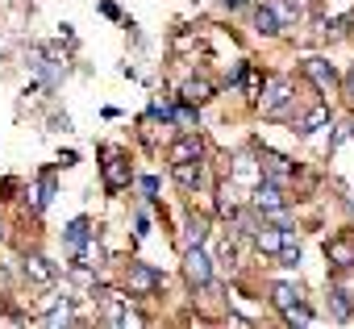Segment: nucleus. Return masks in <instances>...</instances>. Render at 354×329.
Listing matches in <instances>:
<instances>
[{
	"mask_svg": "<svg viewBox=\"0 0 354 329\" xmlns=\"http://www.w3.org/2000/svg\"><path fill=\"white\" fill-rule=\"evenodd\" d=\"M254 104L263 109V117H271V121H288V117H292V104H296V84L283 79V75H271V79L263 84V92H259Z\"/></svg>",
	"mask_w": 354,
	"mask_h": 329,
	"instance_id": "obj_1",
	"label": "nucleus"
},
{
	"mask_svg": "<svg viewBox=\"0 0 354 329\" xmlns=\"http://www.w3.org/2000/svg\"><path fill=\"white\" fill-rule=\"evenodd\" d=\"M100 184L109 196H121L129 184H133V167H129V154L117 150V146H100Z\"/></svg>",
	"mask_w": 354,
	"mask_h": 329,
	"instance_id": "obj_2",
	"label": "nucleus"
},
{
	"mask_svg": "<svg viewBox=\"0 0 354 329\" xmlns=\"http://www.w3.org/2000/svg\"><path fill=\"white\" fill-rule=\"evenodd\" d=\"M121 283H125V288H121L125 300H129V296H158V292H162V271L150 267V263H142V258H129Z\"/></svg>",
	"mask_w": 354,
	"mask_h": 329,
	"instance_id": "obj_3",
	"label": "nucleus"
},
{
	"mask_svg": "<svg viewBox=\"0 0 354 329\" xmlns=\"http://www.w3.org/2000/svg\"><path fill=\"white\" fill-rule=\"evenodd\" d=\"M259 180L263 184H275V188H288L296 180V162L288 154H279V150L259 146Z\"/></svg>",
	"mask_w": 354,
	"mask_h": 329,
	"instance_id": "obj_4",
	"label": "nucleus"
},
{
	"mask_svg": "<svg viewBox=\"0 0 354 329\" xmlns=\"http://www.w3.org/2000/svg\"><path fill=\"white\" fill-rule=\"evenodd\" d=\"M180 271H184L188 288H209V283H213V258H209L201 246H192V250L180 254Z\"/></svg>",
	"mask_w": 354,
	"mask_h": 329,
	"instance_id": "obj_5",
	"label": "nucleus"
},
{
	"mask_svg": "<svg viewBox=\"0 0 354 329\" xmlns=\"http://www.w3.org/2000/svg\"><path fill=\"white\" fill-rule=\"evenodd\" d=\"M250 209H254L259 221H267V217H275V213L288 209V192L275 188V184H263V180H259V188H254V196H250Z\"/></svg>",
	"mask_w": 354,
	"mask_h": 329,
	"instance_id": "obj_6",
	"label": "nucleus"
},
{
	"mask_svg": "<svg viewBox=\"0 0 354 329\" xmlns=\"http://www.w3.org/2000/svg\"><path fill=\"white\" fill-rule=\"evenodd\" d=\"M325 263L333 271H350L354 267V229H337L333 238H325Z\"/></svg>",
	"mask_w": 354,
	"mask_h": 329,
	"instance_id": "obj_7",
	"label": "nucleus"
},
{
	"mask_svg": "<svg viewBox=\"0 0 354 329\" xmlns=\"http://www.w3.org/2000/svg\"><path fill=\"white\" fill-rule=\"evenodd\" d=\"M167 158H171V167H175V162H205V138H201V129L196 133H180L167 146Z\"/></svg>",
	"mask_w": 354,
	"mask_h": 329,
	"instance_id": "obj_8",
	"label": "nucleus"
},
{
	"mask_svg": "<svg viewBox=\"0 0 354 329\" xmlns=\"http://www.w3.org/2000/svg\"><path fill=\"white\" fill-rule=\"evenodd\" d=\"M304 75L313 79V88H317L321 96H329V92L337 88V67H333L329 59H321V55H313V59H304Z\"/></svg>",
	"mask_w": 354,
	"mask_h": 329,
	"instance_id": "obj_9",
	"label": "nucleus"
},
{
	"mask_svg": "<svg viewBox=\"0 0 354 329\" xmlns=\"http://www.w3.org/2000/svg\"><path fill=\"white\" fill-rule=\"evenodd\" d=\"M21 275H26L30 283H38V288H50V283L59 279V267H55L46 254H21Z\"/></svg>",
	"mask_w": 354,
	"mask_h": 329,
	"instance_id": "obj_10",
	"label": "nucleus"
},
{
	"mask_svg": "<svg viewBox=\"0 0 354 329\" xmlns=\"http://www.w3.org/2000/svg\"><path fill=\"white\" fill-rule=\"evenodd\" d=\"M213 96H217V84H213V79H205V75H192V79L180 88V100H184V104H192V109L209 104Z\"/></svg>",
	"mask_w": 354,
	"mask_h": 329,
	"instance_id": "obj_11",
	"label": "nucleus"
},
{
	"mask_svg": "<svg viewBox=\"0 0 354 329\" xmlns=\"http://www.w3.org/2000/svg\"><path fill=\"white\" fill-rule=\"evenodd\" d=\"M329 125H333L329 104H313V109L296 121V133H300V138H313V133H321V129H329Z\"/></svg>",
	"mask_w": 354,
	"mask_h": 329,
	"instance_id": "obj_12",
	"label": "nucleus"
},
{
	"mask_svg": "<svg viewBox=\"0 0 354 329\" xmlns=\"http://www.w3.org/2000/svg\"><path fill=\"white\" fill-rule=\"evenodd\" d=\"M171 180L180 184L184 192L205 188V162H175V167H171Z\"/></svg>",
	"mask_w": 354,
	"mask_h": 329,
	"instance_id": "obj_13",
	"label": "nucleus"
},
{
	"mask_svg": "<svg viewBox=\"0 0 354 329\" xmlns=\"http://www.w3.org/2000/svg\"><path fill=\"white\" fill-rule=\"evenodd\" d=\"M213 192H217V217L234 221V217L242 213V205H238V184H234V180H221Z\"/></svg>",
	"mask_w": 354,
	"mask_h": 329,
	"instance_id": "obj_14",
	"label": "nucleus"
},
{
	"mask_svg": "<svg viewBox=\"0 0 354 329\" xmlns=\"http://www.w3.org/2000/svg\"><path fill=\"white\" fill-rule=\"evenodd\" d=\"M92 238H96V229H92V221H88V217H75V221L67 225V234H63V242H67L71 258H75V254H80V250L92 242Z\"/></svg>",
	"mask_w": 354,
	"mask_h": 329,
	"instance_id": "obj_15",
	"label": "nucleus"
},
{
	"mask_svg": "<svg viewBox=\"0 0 354 329\" xmlns=\"http://www.w3.org/2000/svg\"><path fill=\"white\" fill-rule=\"evenodd\" d=\"M283 234H288V229L259 225V229H254V250H259V254H267V258H279V250H283Z\"/></svg>",
	"mask_w": 354,
	"mask_h": 329,
	"instance_id": "obj_16",
	"label": "nucleus"
},
{
	"mask_svg": "<svg viewBox=\"0 0 354 329\" xmlns=\"http://www.w3.org/2000/svg\"><path fill=\"white\" fill-rule=\"evenodd\" d=\"M271 304H275L279 312H288V308L304 304V292H300L296 283H271Z\"/></svg>",
	"mask_w": 354,
	"mask_h": 329,
	"instance_id": "obj_17",
	"label": "nucleus"
},
{
	"mask_svg": "<svg viewBox=\"0 0 354 329\" xmlns=\"http://www.w3.org/2000/svg\"><path fill=\"white\" fill-rule=\"evenodd\" d=\"M205 242H209V217H196V213H192L180 246H184V250H192V246H201V250H205Z\"/></svg>",
	"mask_w": 354,
	"mask_h": 329,
	"instance_id": "obj_18",
	"label": "nucleus"
},
{
	"mask_svg": "<svg viewBox=\"0 0 354 329\" xmlns=\"http://www.w3.org/2000/svg\"><path fill=\"white\" fill-rule=\"evenodd\" d=\"M55 188H59V184H55V167H50V171H42L38 188L30 192V196H34V205H30V209H34V213H42V209H46V205L55 200Z\"/></svg>",
	"mask_w": 354,
	"mask_h": 329,
	"instance_id": "obj_19",
	"label": "nucleus"
},
{
	"mask_svg": "<svg viewBox=\"0 0 354 329\" xmlns=\"http://www.w3.org/2000/svg\"><path fill=\"white\" fill-rule=\"evenodd\" d=\"M250 21H254V34H263V38H275V34L283 30V26L275 21L271 5H254V17H250Z\"/></svg>",
	"mask_w": 354,
	"mask_h": 329,
	"instance_id": "obj_20",
	"label": "nucleus"
},
{
	"mask_svg": "<svg viewBox=\"0 0 354 329\" xmlns=\"http://www.w3.org/2000/svg\"><path fill=\"white\" fill-rule=\"evenodd\" d=\"M271 13H275V21H279V26H296V21L304 17V5H300V0H275Z\"/></svg>",
	"mask_w": 354,
	"mask_h": 329,
	"instance_id": "obj_21",
	"label": "nucleus"
},
{
	"mask_svg": "<svg viewBox=\"0 0 354 329\" xmlns=\"http://www.w3.org/2000/svg\"><path fill=\"white\" fill-rule=\"evenodd\" d=\"M67 325H71V300L63 296V300L46 312V329H67Z\"/></svg>",
	"mask_w": 354,
	"mask_h": 329,
	"instance_id": "obj_22",
	"label": "nucleus"
},
{
	"mask_svg": "<svg viewBox=\"0 0 354 329\" xmlns=\"http://www.w3.org/2000/svg\"><path fill=\"white\" fill-rule=\"evenodd\" d=\"M329 312H333V321H350V317H354V312H350V300H346L342 288H329Z\"/></svg>",
	"mask_w": 354,
	"mask_h": 329,
	"instance_id": "obj_23",
	"label": "nucleus"
},
{
	"mask_svg": "<svg viewBox=\"0 0 354 329\" xmlns=\"http://www.w3.org/2000/svg\"><path fill=\"white\" fill-rule=\"evenodd\" d=\"M117 329H146V317H142V312H138V308L129 304V308L121 312V321H117Z\"/></svg>",
	"mask_w": 354,
	"mask_h": 329,
	"instance_id": "obj_24",
	"label": "nucleus"
},
{
	"mask_svg": "<svg viewBox=\"0 0 354 329\" xmlns=\"http://www.w3.org/2000/svg\"><path fill=\"white\" fill-rule=\"evenodd\" d=\"M346 138H354V121H342V125L333 129V138H329V150H337Z\"/></svg>",
	"mask_w": 354,
	"mask_h": 329,
	"instance_id": "obj_25",
	"label": "nucleus"
},
{
	"mask_svg": "<svg viewBox=\"0 0 354 329\" xmlns=\"http://www.w3.org/2000/svg\"><path fill=\"white\" fill-rule=\"evenodd\" d=\"M337 88H342V96H346V104L354 109V67H350V71H346V75L337 79Z\"/></svg>",
	"mask_w": 354,
	"mask_h": 329,
	"instance_id": "obj_26",
	"label": "nucleus"
},
{
	"mask_svg": "<svg viewBox=\"0 0 354 329\" xmlns=\"http://www.w3.org/2000/svg\"><path fill=\"white\" fill-rule=\"evenodd\" d=\"M221 329H254V325H250V321H246L242 312H230V317L221 321Z\"/></svg>",
	"mask_w": 354,
	"mask_h": 329,
	"instance_id": "obj_27",
	"label": "nucleus"
},
{
	"mask_svg": "<svg viewBox=\"0 0 354 329\" xmlns=\"http://www.w3.org/2000/svg\"><path fill=\"white\" fill-rule=\"evenodd\" d=\"M138 188H142V196H146V200H154V192H158V180H154V176H146Z\"/></svg>",
	"mask_w": 354,
	"mask_h": 329,
	"instance_id": "obj_28",
	"label": "nucleus"
},
{
	"mask_svg": "<svg viewBox=\"0 0 354 329\" xmlns=\"http://www.w3.org/2000/svg\"><path fill=\"white\" fill-rule=\"evenodd\" d=\"M225 9H246V5H254V0H221Z\"/></svg>",
	"mask_w": 354,
	"mask_h": 329,
	"instance_id": "obj_29",
	"label": "nucleus"
},
{
	"mask_svg": "<svg viewBox=\"0 0 354 329\" xmlns=\"http://www.w3.org/2000/svg\"><path fill=\"white\" fill-rule=\"evenodd\" d=\"M0 242H5V225H0Z\"/></svg>",
	"mask_w": 354,
	"mask_h": 329,
	"instance_id": "obj_30",
	"label": "nucleus"
},
{
	"mask_svg": "<svg viewBox=\"0 0 354 329\" xmlns=\"http://www.w3.org/2000/svg\"><path fill=\"white\" fill-rule=\"evenodd\" d=\"M304 329H313V325H304Z\"/></svg>",
	"mask_w": 354,
	"mask_h": 329,
	"instance_id": "obj_31",
	"label": "nucleus"
}]
</instances>
